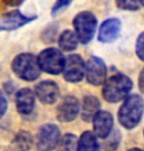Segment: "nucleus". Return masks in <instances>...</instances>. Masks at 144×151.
I'll return each instance as SVG.
<instances>
[{
  "mask_svg": "<svg viewBox=\"0 0 144 151\" xmlns=\"http://www.w3.org/2000/svg\"><path fill=\"white\" fill-rule=\"evenodd\" d=\"M133 88V82L125 74L117 73L107 78L103 84L102 94L110 103H117L124 100Z\"/></svg>",
  "mask_w": 144,
  "mask_h": 151,
  "instance_id": "f257e3e1",
  "label": "nucleus"
},
{
  "mask_svg": "<svg viewBox=\"0 0 144 151\" xmlns=\"http://www.w3.org/2000/svg\"><path fill=\"white\" fill-rule=\"evenodd\" d=\"M118 121L125 129H133L143 116V99L139 94H131L124 99L118 110Z\"/></svg>",
  "mask_w": 144,
  "mask_h": 151,
  "instance_id": "f03ea898",
  "label": "nucleus"
},
{
  "mask_svg": "<svg viewBox=\"0 0 144 151\" xmlns=\"http://www.w3.org/2000/svg\"><path fill=\"white\" fill-rule=\"evenodd\" d=\"M11 70L17 77L26 82L36 81L42 73L37 57L32 53H21L17 55L12 60Z\"/></svg>",
  "mask_w": 144,
  "mask_h": 151,
  "instance_id": "7ed1b4c3",
  "label": "nucleus"
},
{
  "mask_svg": "<svg viewBox=\"0 0 144 151\" xmlns=\"http://www.w3.org/2000/svg\"><path fill=\"white\" fill-rule=\"evenodd\" d=\"M74 32L78 43L87 45L93 40L97 30V18L92 11H80L73 19Z\"/></svg>",
  "mask_w": 144,
  "mask_h": 151,
  "instance_id": "20e7f679",
  "label": "nucleus"
},
{
  "mask_svg": "<svg viewBox=\"0 0 144 151\" xmlns=\"http://www.w3.org/2000/svg\"><path fill=\"white\" fill-rule=\"evenodd\" d=\"M37 62L42 72L50 75H59L63 72L65 56L60 49L49 47L39 53L37 56Z\"/></svg>",
  "mask_w": 144,
  "mask_h": 151,
  "instance_id": "39448f33",
  "label": "nucleus"
},
{
  "mask_svg": "<svg viewBox=\"0 0 144 151\" xmlns=\"http://www.w3.org/2000/svg\"><path fill=\"white\" fill-rule=\"evenodd\" d=\"M86 81L93 86H101L107 80V67L105 62L98 56H91L85 63Z\"/></svg>",
  "mask_w": 144,
  "mask_h": 151,
  "instance_id": "423d86ee",
  "label": "nucleus"
},
{
  "mask_svg": "<svg viewBox=\"0 0 144 151\" xmlns=\"http://www.w3.org/2000/svg\"><path fill=\"white\" fill-rule=\"evenodd\" d=\"M64 80L68 83H78L85 76V62L78 54H70L65 57L63 67Z\"/></svg>",
  "mask_w": 144,
  "mask_h": 151,
  "instance_id": "0eeeda50",
  "label": "nucleus"
},
{
  "mask_svg": "<svg viewBox=\"0 0 144 151\" xmlns=\"http://www.w3.org/2000/svg\"><path fill=\"white\" fill-rule=\"evenodd\" d=\"M60 131L55 124H44L37 134V149L39 151L55 150L60 140Z\"/></svg>",
  "mask_w": 144,
  "mask_h": 151,
  "instance_id": "6e6552de",
  "label": "nucleus"
},
{
  "mask_svg": "<svg viewBox=\"0 0 144 151\" xmlns=\"http://www.w3.org/2000/svg\"><path fill=\"white\" fill-rule=\"evenodd\" d=\"M37 19V16H26L20 10H12L0 15V32H12Z\"/></svg>",
  "mask_w": 144,
  "mask_h": 151,
  "instance_id": "1a4fd4ad",
  "label": "nucleus"
},
{
  "mask_svg": "<svg viewBox=\"0 0 144 151\" xmlns=\"http://www.w3.org/2000/svg\"><path fill=\"white\" fill-rule=\"evenodd\" d=\"M34 94L43 104L52 105L58 101L60 91H59L58 84L55 81L45 80V81L39 82L35 86Z\"/></svg>",
  "mask_w": 144,
  "mask_h": 151,
  "instance_id": "9d476101",
  "label": "nucleus"
},
{
  "mask_svg": "<svg viewBox=\"0 0 144 151\" xmlns=\"http://www.w3.org/2000/svg\"><path fill=\"white\" fill-rule=\"evenodd\" d=\"M122 30V22L120 18L112 17L102 22L97 34L98 42L103 44L114 43L121 35Z\"/></svg>",
  "mask_w": 144,
  "mask_h": 151,
  "instance_id": "9b49d317",
  "label": "nucleus"
},
{
  "mask_svg": "<svg viewBox=\"0 0 144 151\" xmlns=\"http://www.w3.org/2000/svg\"><path fill=\"white\" fill-rule=\"evenodd\" d=\"M80 101L73 95H67L57 106V119L60 122H72L80 113Z\"/></svg>",
  "mask_w": 144,
  "mask_h": 151,
  "instance_id": "f8f14e48",
  "label": "nucleus"
},
{
  "mask_svg": "<svg viewBox=\"0 0 144 151\" xmlns=\"http://www.w3.org/2000/svg\"><path fill=\"white\" fill-rule=\"evenodd\" d=\"M94 125V134L100 138H107L113 131V115L107 111L100 110L93 118Z\"/></svg>",
  "mask_w": 144,
  "mask_h": 151,
  "instance_id": "ddd939ff",
  "label": "nucleus"
},
{
  "mask_svg": "<svg viewBox=\"0 0 144 151\" xmlns=\"http://www.w3.org/2000/svg\"><path fill=\"white\" fill-rule=\"evenodd\" d=\"M35 94L29 87L20 88L16 93V108L17 111L22 115H28L34 111L35 108Z\"/></svg>",
  "mask_w": 144,
  "mask_h": 151,
  "instance_id": "4468645a",
  "label": "nucleus"
},
{
  "mask_svg": "<svg viewBox=\"0 0 144 151\" xmlns=\"http://www.w3.org/2000/svg\"><path fill=\"white\" fill-rule=\"evenodd\" d=\"M101 110V102L94 95H86L80 109V118L85 122H91L94 115Z\"/></svg>",
  "mask_w": 144,
  "mask_h": 151,
  "instance_id": "2eb2a0df",
  "label": "nucleus"
},
{
  "mask_svg": "<svg viewBox=\"0 0 144 151\" xmlns=\"http://www.w3.org/2000/svg\"><path fill=\"white\" fill-rule=\"evenodd\" d=\"M77 151H100V145L92 131H85L77 142Z\"/></svg>",
  "mask_w": 144,
  "mask_h": 151,
  "instance_id": "dca6fc26",
  "label": "nucleus"
},
{
  "mask_svg": "<svg viewBox=\"0 0 144 151\" xmlns=\"http://www.w3.org/2000/svg\"><path fill=\"white\" fill-rule=\"evenodd\" d=\"M59 48L64 52H73L78 46V39L75 35L74 30L65 29L58 37Z\"/></svg>",
  "mask_w": 144,
  "mask_h": 151,
  "instance_id": "f3484780",
  "label": "nucleus"
},
{
  "mask_svg": "<svg viewBox=\"0 0 144 151\" xmlns=\"http://www.w3.org/2000/svg\"><path fill=\"white\" fill-rule=\"evenodd\" d=\"M32 147V137L28 131H19L12 141L15 151H29Z\"/></svg>",
  "mask_w": 144,
  "mask_h": 151,
  "instance_id": "a211bd4d",
  "label": "nucleus"
},
{
  "mask_svg": "<svg viewBox=\"0 0 144 151\" xmlns=\"http://www.w3.org/2000/svg\"><path fill=\"white\" fill-rule=\"evenodd\" d=\"M77 137L73 133H66L60 137L57 148L58 151H77Z\"/></svg>",
  "mask_w": 144,
  "mask_h": 151,
  "instance_id": "6ab92c4d",
  "label": "nucleus"
},
{
  "mask_svg": "<svg viewBox=\"0 0 144 151\" xmlns=\"http://www.w3.org/2000/svg\"><path fill=\"white\" fill-rule=\"evenodd\" d=\"M115 5L118 9L126 11H138L141 8L138 0H115Z\"/></svg>",
  "mask_w": 144,
  "mask_h": 151,
  "instance_id": "aec40b11",
  "label": "nucleus"
},
{
  "mask_svg": "<svg viewBox=\"0 0 144 151\" xmlns=\"http://www.w3.org/2000/svg\"><path fill=\"white\" fill-rule=\"evenodd\" d=\"M120 139H121V135L118 131H112L110 135L106 138V142L104 145V149L106 151H113L115 150L118 147L120 143Z\"/></svg>",
  "mask_w": 144,
  "mask_h": 151,
  "instance_id": "412c9836",
  "label": "nucleus"
},
{
  "mask_svg": "<svg viewBox=\"0 0 144 151\" xmlns=\"http://www.w3.org/2000/svg\"><path fill=\"white\" fill-rule=\"evenodd\" d=\"M57 30H58V25L57 24H50L47 27L45 28L42 32V38L44 42L46 43H53L57 35Z\"/></svg>",
  "mask_w": 144,
  "mask_h": 151,
  "instance_id": "4be33fe9",
  "label": "nucleus"
},
{
  "mask_svg": "<svg viewBox=\"0 0 144 151\" xmlns=\"http://www.w3.org/2000/svg\"><path fill=\"white\" fill-rule=\"evenodd\" d=\"M73 0H56L52 8V16H57L59 12L65 10L67 7H69Z\"/></svg>",
  "mask_w": 144,
  "mask_h": 151,
  "instance_id": "5701e85b",
  "label": "nucleus"
},
{
  "mask_svg": "<svg viewBox=\"0 0 144 151\" xmlns=\"http://www.w3.org/2000/svg\"><path fill=\"white\" fill-rule=\"evenodd\" d=\"M135 52H136V56L139 57V60L143 62L144 60V32H143L140 34L138 39H136Z\"/></svg>",
  "mask_w": 144,
  "mask_h": 151,
  "instance_id": "b1692460",
  "label": "nucleus"
},
{
  "mask_svg": "<svg viewBox=\"0 0 144 151\" xmlns=\"http://www.w3.org/2000/svg\"><path fill=\"white\" fill-rule=\"evenodd\" d=\"M8 108V102H7V99H6L5 94L2 93V91L0 90V119L5 115L6 111Z\"/></svg>",
  "mask_w": 144,
  "mask_h": 151,
  "instance_id": "393cba45",
  "label": "nucleus"
},
{
  "mask_svg": "<svg viewBox=\"0 0 144 151\" xmlns=\"http://www.w3.org/2000/svg\"><path fill=\"white\" fill-rule=\"evenodd\" d=\"M2 2L7 7H19L25 2V0H2Z\"/></svg>",
  "mask_w": 144,
  "mask_h": 151,
  "instance_id": "a878e982",
  "label": "nucleus"
},
{
  "mask_svg": "<svg viewBox=\"0 0 144 151\" xmlns=\"http://www.w3.org/2000/svg\"><path fill=\"white\" fill-rule=\"evenodd\" d=\"M143 75H144V70H142L140 72V76H139V87L140 91L143 93Z\"/></svg>",
  "mask_w": 144,
  "mask_h": 151,
  "instance_id": "bb28decb",
  "label": "nucleus"
},
{
  "mask_svg": "<svg viewBox=\"0 0 144 151\" xmlns=\"http://www.w3.org/2000/svg\"><path fill=\"white\" fill-rule=\"evenodd\" d=\"M128 151H143V150H141L139 148H133V149H130Z\"/></svg>",
  "mask_w": 144,
  "mask_h": 151,
  "instance_id": "cd10ccee",
  "label": "nucleus"
},
{
  "mask_svg": "<svg viewBox=\"0 0 144 151\" xmlns=\"http://www.w3.org/2000/svg\"><path fill=\"white\" fill-rule=\"evenodd\" d=\"M138 1H139L140 6H141V7H143V5H144V1H143V0H138Z\"/></svg>",
  "mask_w": 144,
  "mask_h": 151,
  "instance_id": "c85d7f7f",
  "label": "nucleus"
}]
</instances>
